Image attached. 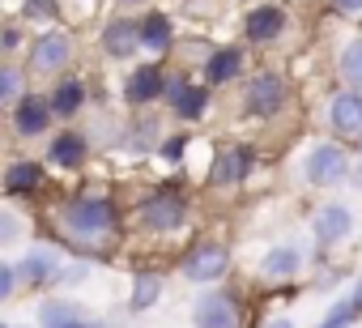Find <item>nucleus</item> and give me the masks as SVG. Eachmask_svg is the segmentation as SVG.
<instances>
[{
    "instance_id": "4468645a",
    "label": "nucleus",
    "mask_w": 362,
    "mask_h": 328,
    "mask_svg": "<svg viewBox=\"0 0 362 328\" xmlns=\"http://www.w3.org/2000/svg\"><path fill=\"white\" fill-rule=\"evenodd\" d=\"M43 94H47V107H52L56 124H81V119H86V111H90L94 86H90V77H86V73L69 69V73L52 77V90H43Z\"/></svg>"
},
{
    "instance_id": "7ed1b4c3",
    "label": "nucleus",
    "mask_w": 362,
    "mask_h": 328,
    "mask_svg": "<svg viewBox=\"0 0 362 328\" xmlns=\"http://www.w3.org/2000/svg\"><path fill=\"white\" fill-rule=\"evenodd\" d=\"M294 102V90H290V73L286 69H273V64H260V69H247V77L239 81V111L243 119H256V124H273L290 111Z\"/></svg>"
},
{
    "instance_id": "a878e982",
    "label": "nucleus",
    "mask_w": 362,
    "mask_h": 328,
    "mask_svg": "<svg viewBox=\"0 0 362 328\" xmlns=\"http://www.w3.org/2000/svg\"><path fill=\"white\" fill-rule=\"evenodd\" d=\"M337 86H345V90H358L362 94V35H354V39H345L341 43V52H337Z\"/></svg>"
},
{
    "instance_id": "f704fd0d",
    "label": "nucleus",
    "mask_w": 362,
    "mask_h": 328,
    "mask_svg": "<svg viewBox=\"0 0 362 328\" xmlns=\"http://www.w3.org/2000/svg\"><path fill=\"white\" fill-rule=\"evenodd\" d=\"M332 18H362V0H324Z\"/></svg>"
},
{
    "instance_id": "58836bf2",
    "label": "nucleus",
    "mask_w": 362,
    "mask_h": 328,
    "mask_svg": "<svg viewBox=\"0 0 362 328\" xmlns=\"http://www.w3.org/2000/svg\"><path fill=\"white\" fill-rule=\"evenodd\" d=\"M264 328H294V320H290V315H269Z\"/></svg>"
},
{
    "instance_id": "f03ea898",
    "label": "nucleus",
    "mask_w": 362,
    "mask_h": 328,
    "mask_svg": "<svg viewBox=\"0 0 362 328\" xmlns=\"http://www.w3.org/2000/svg\"><path fill=\"white\" fill-rule=\"evenodd\" d=\"M192 192L179 184V180H166V184H153L145 188L132 205H128V226L141 235V239H158V243H170V239H184L192 230Z\"/></svg>"
},
{
    "instance_id": "4c0bfd02",
    "label": "nucleus",
    "mask_w": 362,
    "mask_h": 328,
    "mask_svg": "<svg viewBox=\"0 0 362 328\" xmlns=\"http://www.w3.org/2000/svg\"><path fill=\"white\" fill-rule=\"evenodd\" d=\"M345 188L362 192V158H358V153H354V162H349V180H345Z\"/></svg>"
},
{
    "instance_id": "7c9ffc66",
    "label": "nucleus",
    "mask_w": 362,
    "mask_h": 328,
    "mask_svg": "<svg viewBox=\"0 0 362 328\" xmlns=\"http://www.w3.org/2000/svg\"><path fill=\"white\" fill-rule=\"evenodd\" d=\"M90 273H94V260H86V256H69V260L60 264L56 290H77V286H86V281H90Z\"/></svg>"
},
{
    "instance_id": "473e14b6",
    "label": "nucleus",
    "mask_w": 362,
    "mask_h": 328,
    "mask_svg": "<svg viewBox=\"0 0 362 328\" xmlns=\"http://www.w3.org/2000/svg\"><path fill=\"white\" fill-rule=\"evenodd\" d=\"M18 273H13V264L9 260H0V307H5V303H13L18 298Z\"/></svg>"
},
{
    "instance_id": "2f4dec72",
    "label": "nucleus",
    "mask_w": 362,
    "mask_h": 328,
    "mask_svg": "<svg viewBox=\"0 0 362 328\" xmlns=\"http://www.w3.org/2000/svg\"><path fill=\"white\" fill-rule=\"evenodd\" d=\"M22 235H26V222H22V213H18L13 205H5V201H0V247H13V243H22Z\"/></svg>"
},
{
    "instance_id": "c9c22d12",
    "label": "nucleus",
    "mask_w": 362,
    "mask_h": 328,
    "mask_svg": "<svg viewBox=\"0 0 362 328\" xmlns=\"http://www.w3.org/2000/svg\"><path fill=\"white\" fill-rule=\"evenodd\" d=\"M315 328H354V324H349V315H345V303L337 298V303L328 307V315H324V320H320Z\"/></svg>"
},
{
    "instance_id": "c756f323",
    "label": "nucleus",
    "mask_w": 362,
    "mask_h": 328,
    "mask_svg": "<svg viewBox=\"0 0 362 328\" xmlns=\"http://www.w3.org/2000/svg\"><path fill=\"white\" fill-rule=\"evenodd\" d=\"M30 26L22 18H5L0 22V60H18V52H26Z\"/></svg>"
},
{
    "instance_id": "412c9836",
    "label": "nucleus",
    "mask_w": 362,
    "mask_h": 328,
    "mask_svg": "<svg viewBox=\"0 0 362 328\" xmlns=\"http://www.w3.org/2000/svg\"><path fill=\"white\" fill-rule=\"evenodd\" d=\"M166 132L162 115L158 111H128V119H119V132H115V149H124L128 158H153V145L158 136Z\"/></svg>"
},
{
    "instance_id": "e433bc0d",
    "label": "nucleus",
    "mask_w": 362,
    "mask_h": 328,
    "mask_svg": "<svg viewBox=\"0 0 362 328\" xmlns=\"http://www.w3.org/2000/svg\"><path fill=\"white\" fill-rule=\"evenodd\" d=\"M115 5V13H141V9H149L153 0H111Z\"/></svg>"
},
{
    "instance_id": "aec40b11",
    "label": "nucleus",
    "mask_w": 362,
    "mask_h": 328,
    "mask_svg": "<svg viewBox=\"0 0 362 328\" xmlns=\"http://www.w3.org/2000/svg\"><path fill=\"white\" fill-rule=\"evenodd\" d=\"M98 56L111 64H132L141 56V39H136V13H111L98 26Z\"/></svg>"
},
{
    "instance_id": "423d86ee",
    "label": "nucleus",
    "mask_w": 362,
    "mask_h": 328,
    "mask_svg": "<svg viewBox=\"0 0 362 328\" xmlns=\"http://www.w3.org/2000/svg\"><path fill=\"white\" fill-rule=\"evenodd\" d=\"M77 60V35L64 26H43L26 39V73L30 77H60Z\"/></svg>"
},
{
    "instance_id": "6e6552de",
    "label": "nucleus",
    "mask_w": 362,
    "mask_h": 328,
    "mask_svg": "<svg viewBox=\"0 0 362 328\" xmlns=\"http://www.w3.org/2000/svg\"><path fill=\"white\" fill-rule=\"evenodd\" d=\"M256 158H260L256 141H226V145H218L209 153V167H205L209 192H239L252 180V171H256Z\"/></svg>"
},
{
    "instance_id": "39448f33",
    "label": "nucleus",
    "mask_w": 362,
    "mask_h": 328,
    "mask_svg": "<svg viewBox=\"0 0 362 328\" xmlns=\"http://www.w3.org/2000/svg\"><path fill=\"white\" fill-rule=\"evenodd\" d=\"M235 269V256H230V243L218 239V235H201L184 247V256H179V277H184L188 286H218L226 281Z\"/></svg>"
},
{
    "instance_id": "0eeeda50",
    "label": "nucleus",
    "mask_w": 362,
    "mask_h": 328,
    "mask_svg": "<svg viewBox=\"0 0 362 328\" xmlns=\"http://www.w3.org/2000/svg\"><path fill=\"white\" fill-rule=\"evenodd\" d=\"M239 43L247 52H273L286 43L290 35V5L286 0H252L243 9V22H239Z\"/></svg>"
},
{
    "instance_id": "1a4fd4ad",
    "label": "nucleus",
    "mask_w": 362,
    "mask_h": 328,
    "mask_svg": "<svg viewBox=\"0 0 362 328\" xmlns=\"http://www.w3.org/2000/svg\"><path fill=\"white\" fill-rule=\"evenodd\" d=\"M349 162H354L349 145L324 136V141H315V145L303 153L298 175H303L307 188H324V192H328V188H345V180H349Z\"/></svg>"
},
{
    "instance_id": "bb28decb",
    "label": "nucleus",
    "mask_w": 362,
    "mask_h": 328,
    "mask_svg": "<svg viewBox=\"0 0 362 328\" xmlns=\"http://www.w3.org/2000/svg\"><path fill=\"white\" fill-rule=\"evenodd\" d=\"M39 328H56V324H64V320H77V315H90V307H81L77 298H69V294H47V298H39Z\"/></svg>"
},
{
    "instance_id": "cd10ccee",
    "label": "nucleus",
    "mask_w": 362,
    "mask_h": 328,
    "mask_svg": "<svg viewBox=\"0 0 362 328\" xmlns=\"http://www.w3.org/2000/svg\"><path fill=\"white\" fill-rule=\"evenodd\" d=\"M26 90H30L26 64H18V60H0V111H9Z\"/></svg>"
},
{
    "instance_id": "9b49d317",
    "label": "nucleus",
    "mask_w": 362,
    "mask_h": 328,
    "mask_svg": "<svg viewBox=\"0 0 362 328\" xmlns=\"http://www.w3.org/2000/svg\"><path fill=\"white\" fill-rule=\"evenodd\" d=\"M247 311H243V298L239 290L230 286H201L197 298H192V328H243Z\"/></svg>"
},
{
    "instance_id": "6ab92c4d",
    "label": "nucleus",
    "mask_w": 362,
    "mask_h": 328,
    "mask_svg": "<svg viewBox=\"0 0 362 328\" xmlns=\"http://www.w3.org/2000/svg\"><path fill=\"white\" fill-rule=\"evenodd\" d=\"M136 39H141V56H149V60H170V52H175V43H179V26H175V18H170L166 9L149 5V9L136 13Z\"/></svg>"
},
{
    "instance_id": "9d476101",
    "label": "nucleus",
    "mask_w": 362,
    "mask_h": 328,
    "mask_svg": "<svg viewBox=\"0 0 362 328\" xmlns=\"http://www.w3.org/2000/svg\"><path fill=\"white\" fill-rule=\"evenodd\" d=\"M43 162H47V171H64V175H77L90 167V158H94V141L86 132V124H56L47 136H43Z\"/></svg>"
},
{
    "instance_id": "ea45409f",
    "label": "nucleus",
    "mask_w": 362,
    "mask_h": 328,
    "mask_svg": "<svg viewBox=\"0 0 362 328\" xmlns=\"http://www.w3.org/2000/svg\"><path fill=\"white\" fill-rule=\"evenodd\" d=\"M354 153H358V158H362V141H358V145H354Z\"/></svg>"
},
{
    "instance_id": "20e7f679",
    "label": "nucleus",
    "mask_w": 362,
    "mask_h": 328,
    "mask_svg": "<svg viewBox=\"0 0 362 328\" xmlns=\"http://www.w3.org/2000/svg\"><path fill=\"white\" fill-rule=\"evenodd\" d=\"M162 107H166L170 124H179V128H197V124H205V119L214 115V90H209L192 69L170 64V69H166Z\"/></svg>"
},
{
    "instance_id": "a211bd4d",
    "label": "nucleus",
    "mask_w": 362,
    "mask_h": 328,
    "mask_svg": "<svg viewBox=\"0 0 362 328\" xmlns=\"http://www.w3.org/2000/svg\"><path fill=\"white\" fill-rule=\"evenodd\" d=\"M5 115H9V132H13L18 141H43V136L56 128V115H52L43 90H26Z\"/></svg>"
},
{
    "instance_id": "a19ab883",
    "label": "nucleus",
    "mask_w": 362,
    "mask_h": 328,
    "mask_svg": "<svg viewBox=\"0 0 362 328\" xmlns=\"http://www.w3.org/2000/svg\"><path fill=\"white\" fill-rule=\"evenodd\" d=\"M0 328H13V324H5V320H0Z\"/></svg>"
},
{
    "instance_id": "ddd939ff",
    "label": "nucleus",
    "mask_w": 362,
    "mask_h": 328,
    "mask_svg": "<svg viewBox=\"0 0 362 328\" xmlns=\"http://www.w3.org/2000/svg\"><path fill=\"white\" fill-rule=\"evenodd\" d=\"M247 69H252V52H247L243 43H218V47H209V56L197 64V77L218 94V90L239 86V81L247 77Z\"/></svg>"
},
{
    "instance_id": "393cba45",
    "label": "nucleus",
    "mask_w": 362,
    "mask_h": 328,
    "mask_svg": "<svg viewBox=\"0 0 362 328\" xmlns=\"http://www.w3.org/2000/svg\"><path fill=\"white\" fill-rule=\"evenodd\" d=\"M192 145H197L192 128H175V132H162V136H158V145H153V158L162 162V167H170V171H184V167H188V153H192Z\"/></svg>"
},
{
    "instance_id": "72a5a7b5",
    "label": "nucleus",
    "mask_w": 362,
    "mask_h": 328,
    "mask_svg": "<svg viewBox=\"0 0 362 328\" xmlns=\"http://www.w3.org/2000/svg\"><path fill=\"white\" fill-rule=\"evenodd\" d=\"M341 303H345V315H349V324H358V320H362V273L354 277L349 294H341Z\"/></svg>"
},
{
    "instance_id": "f257e3e1",
    "label": "nucleus",
    "mask_w": 362,
    "mask_h": 328,
    "mask_svg": "<svg viewBox=\"0 0 362 328\" xmlns=\"http://www.w3.org/2000/svg\"><path fill=\"white\" fill-rule=\"evenodd\" d=\"M52 230L64 256H86L94 264H107L111 247L128 230V209L119 205L115 192H98V188L64 192L52 205Z\"/></svg>"
},
{
    "instance_id": "f3484780",
    "label": "nucleus",
    "mask_w": 362,
    "mask_h": 328,
    "mask_svg": "<svg viewBox=\"0 0 362 328\" xmlns=\"http://www.w3.org/2000/svg\"><path fill=\"white\" fill-rule=\"evenodd\" d=\"M47 162L43 158H9L5 171H0V192L9 201H39L47 192Z\"/></svg>"
},
{
    "instance_id": "dca6fc26",
    "label": "nucleus",
    "mask_w": 362,
    "mask_h": 328,
    "mask_svg": "<svg viewBox=\"0 0 362 328\" xmlns=\"http://www.w3.org/2000/svg\"><path fill=\"white\" fill-rule=\"evenodd\" d=\"M60 264H64V252L56 243H35L18 256L13 273H18V286L39 294V290H56V277H60Z\"/></svg>"
},
{
    "instance_id": "f8f14e48",
    "label": "nucleus",
    "mask_w": 362,
    "mask_h": 328,
    "mask_svg": "<svg viewBox=\"0 0 362 328\" xmlns=\"http://www.w3.org/2000/svg\"><path fill=\"white\" fill-rule=\"evenodd\" d=\"M166 60H132L128 64V73L119 77V102L128 107V111H145V107H158L162 102V94H166Z\"/></svg>"
},
{
    "instance_id": "c85d7f7f",
    "label": "nucleus",
    "mask_w": 362,
    "mask_h": 328,
    "mask_svg": "<svg viewBox=\"0 0 362 328\" xmlns=\"http://www.w3.org/2000/svg\"><path fill=\"white\" fill-rule=\"evenodd\" d=\"M18 18L26 26H60L64 18V0H18Z\"/></svg>"
},
{
    "instance_id": "b1692460",
    "label": "nucleus",
    "mask_w": 362,
    "mask_h": 328,
    "mask_svg": "<svg viewBox=\"0 0 362 328\" xmlns=\"http://www.w3.org/2000/svg\"><path fill=\"white\" fill-rule=\"evenodd\" d=\"M162 290H166V273H162V269H136L132 281H128V303H124V311H128V315H145L149 307H158Z\"/></svg>"
},
{
    "instance_id": "2eb2a0df",
    "label": "nucleus",
    "mask_w": 362,
    "mask_h": 328,
    "mask_svg": "<svg viewBox=\"0 0 362 328\" xmlns=\"http://www.w3.org/2000/svg\"><path fill=\"white\" fill-rule=\"evenodd\" d=\"M324 124H328V136L349 145V153H354V145L362 141V94L337 86L324 102Z\"/></svg>"
},
{
    "instance_id": "5701e85b",
    "label": "nucleus",
    "mask_w": 362,
    "mask_h": 328,
    "mask_svg": "<svg viewBox=\"0 0 362 328\" xmlns=\"http://www.w3.org/2000/svg\"><path fill=\"white\" fill-rule=\"evenodd\" d=\"M307 269V252H303V243H273L264 256H260V277L264 281H294L298 273Z\"/></svg>"
},
{
    "instance_id": "4be33fe9",
    "label": "nucleus",
    "mask_w": 362,
    "mask_h": 328,
    "mask_svg": "<svg viewBox=\"0 0 362 328\" xmlns=\"http://www.w3.org/2000/svg\"><path fill=\"white\" fill-rule=\"evenodd\" d=\"M349 235H354V209L345 201H324L320 209H311V239L320 252H332Z\"/></svg>"
}]
</instances>
